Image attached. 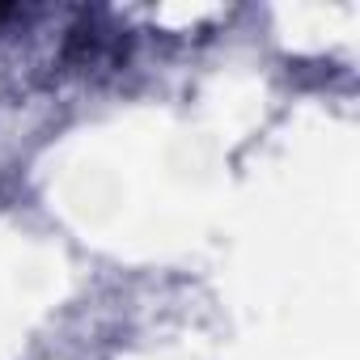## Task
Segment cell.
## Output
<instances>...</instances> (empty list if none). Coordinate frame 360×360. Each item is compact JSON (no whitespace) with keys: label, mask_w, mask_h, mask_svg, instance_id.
<instances>
[]
</instances>
